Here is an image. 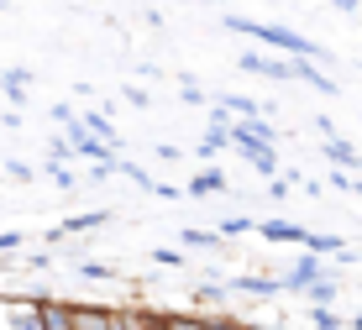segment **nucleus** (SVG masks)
Masks as SVG:
<instances>
[{"instance_id":"obj_1","label":"nucleus","mask_w":362,"mask_h":330,"mask_svg":"<svg viewBox=\"0 0 362 330\" xmlns=\"http://www.w3.org/2000/svg\"><path fill=\"white\" fill-rule=\"evenodd\" d=\"M226 32H242V37H257V42L279 47L289 58H320V47L310 37H299L294 27H268V21H247V16H226Z\"/></svg>"},{"instance_id":"obj_2","label":"nucleus","mask_w":362,"mask_h":330,"mask_svg":"<svg viewBox=\"0 0 362 330\" xmlns=\"http://www.w3.org/2000/svg\"><path fill=\"white\" fill-rule=\"evenodd\" d=\"M231 142H236V152H242L247 163H252L257 152H268L273 142H279V131H273L263 116H236L231 121Z\"/></svg>"},{"instance_id":"obj_3","label":"nucleus","mask_w":362,"mask_h":330,"mask_svg":"<svg viewBox=\"0 0 362 330\" xmlns=\"http://www.w3.org/2000/svg\"><path fill=\"white\" fill-rule=\"evenodd\" d=\"M0 330H42L37 299H0Z\"/></svg>"},{"instance_id":"obj_4","label":"nucleus","mask_w":362,"mask_h":330,"mask_svg":"<svg viewBox=\"0 0 362 330\" xmlns=\"http://www.w3.org/2000/svg\"><path fill=\"white\" fill-rule=\"evenodd\" d=\"M315 278H326V262H320V252L305 247V257L294 262V273H284V288H289V294H305Z\"/></svg>"},{"instance_id":"obj_5","label":"nucleus","mask_w":362,"mask_h":330,"mask_svg":"<svg viewBox=\"0 0 362 330\" xmlns=\"http://www.w3.org/2000/svg\"><path fill=\"white\" fill-rule=\"evenodd\" d=\"M236 69L263 73V79H294V63L289 58H268V53H242V58H236Z\"/></svg>"},{"instance_id":"obj_6","label":"nucleus","mask_w":362,"mask_h":330,"mask_svg":"<svg viewBox=\"0 0 362 330\" xmlns=\"http://www.w3.org/2000/svg\"><path fill=\"white\" fill-rule=\"evenodd\" d=\"M37 314H42V330H74V304L64 299H37Z\"/></svg>"},{"instance_id":"obj_7","label":"nucleus","mask_w":362,"mask_h":330,"mask_svg":"<svg viewBox=\"0 0 362 330\" xmlns=\"http://www.w3.org/2000/svg\"><path fill=\"white\" fill-rule=\"evenodd\" d=\"M116 310H100V304H74V330H110Z\"/></svg>"},{"instance_id":"obj_8","label":"nucleus","mask_w":362,"mask_h":330,"mask_svg":"<svg viewBox=\"0 0 362 330\" xmlns=\"http://www.w3.org/2000/svg\"><path fill=\"white\" fill-rule=\"evenodd\" d=\"M257 231H263V241H294V247H305V241H310L305 225L284 220V215H279V220H268V225H257Z\"/></svg>"},{"instance_id":"obj_9","label":"nucleus","mask_w":362,"mask_h":330,"mask_svg":"<svg viewBox=\"0 0 362 330\" xmlns=\"http://www.w3.org/2000/svg\"><path fill=\"white\" fill-rule=\"evenodd\" d=\"M231 294H284V278H252V273H247V278H231Z\"/></svg>"},{"instance_id":"obj_10","label":"nucleus","mask_w":362,"mask_h":330,"mask_svg":"<svg viewBox=\"0 0 362 330\" xmlns=\"http://www.w3.org/2000/svg\"><path fill=\"white\" fill-rule=\"evenodd\" d=\"M326 158L336 163V168H362V158H357V147H352V142H346V136H336V131L326 136Z\"/></svg>"},{"instance_id":"obj_11","label":"nucleus","mask_w":362,"mask_h":330,"mask_svg":"<svg viewBox=\"0 0 362 330\" xmlns=\"http://www.w3.org/2000/svg\"><path fill=\"white\" fill-rule=\"evenodd\" d=\"M294 79H299V84H310V90H320V95H336V84H331L310 58H299V63H294Z\"/></svg>"},{"instance_id":"obj_12","label":"nucleus","mask_w":362,"mask_h":330,"mask_svg":"<svg viewBox=\"0 0 362 330\" xmlns=\"http://www.w3.org/2000/svg\"><path fill=\"white\" fill-rule=\"evenodd\" d=\"M189 194H194V199H205V194H226V173H221V168H199V179L189 184Z\"/></svg>"},{"instance_id":"obj_13","label":"nucleus","mask_w":362,"mask_h":330,"mask_svg":"<svg viewBox=\"0 0 362 330\" xmlns=\"http://www.w3.org/2000/svg\"><path fill=\"white\" fill-rule=\"evenodd\" d=\"M0 84H6V95L16 100V105H27V84H32V69H6V73H0Z\"/></svg>"},{"instance_id":"obj_14","label":"nucleus","mask_w":362,"mask_h":330,"mask_svg":"<svg viewBox=\"0 0 362 330\" xmlns=\"http://www.w3.org/2000/svg\"><path fill=\"white\" fill-rule=\"evenodd\" d=\"M153 330H210V320H199V314H153Z\"/></svg>"},{"instance_id":"obj_15","label":"nucleus","mask_w":362,"mask_h":330,"mask_svg":"<svg viewBox=\"0 0 362 330\" xmlns=\"http://www.w3.org/2000/svg\"><path fill=\"white\" fill-rule=\"evenodd\" d=\"M105 220H110V210H84V215H74V220H64V236H79V231L105 225Z\"/></svg>"},{"instance_id":"obj_16","label":"nucleus","mask_w":362,"mask_h":330,"mask_svg":"<svg viewBox=\"0 0 362 330\" xmlns=\"http://www.w3.org/2000/svg\"><path fill=\"white\" fill-rule=\"evenodd\" d=\"M221 241H226L221 231H194V225H184V247H189V252H199V247H205V252H216Z\"/></svg>"},{"instance_id":"obj_17","label":"nucleus","mask_w":362,"mask_h":330,"mask_svg":"<svg viewBox=\"0 0 362 330\" xmlns=\"http://www.w3.org/2000/svg\"><path fill=\"white\" fill-rule=\"evenodd\" d=\"M221 105H226L231 110V116H263V100H247V95H226V100H221Z\"/></svg>"},{"instance_id":"obj_18","label":"nucleus","mask_w":362,"mask_h":330,"mask_svg":"<svg viewBox=\"0 0 362 330\" xmlns=\"http://www.w3.org/2000/svg\"><path fill=\"white\" fill-rule=\"evenodd\" d=\"M305 247H310V252H320V257H341L346 241H341V236H310Z\"/></svg>"},{"instance_id":"obj_19","label":"nucleus","mask_w":362,"mask_h":330,"mask_svg":"<svg viewBox=\"0 0 362 330\" xmlns=\"http://www.w3.org/2000/svg\"><path fill=\"white\" fill-rule=\"evenodd\" d=\"M305 294H310V304H331V299H336V278H331V273H326V278H315Z\"/></svg>"},{"instance_id":"obj_20","label":"nucleus","mask_w":362,"mask_h":330,"mask_svg":"<svg viewBox=\"0 0 362 330\" xmlns=\"http://www.w3.org/2000/svg\"><path fill=\"white\" fill-rule=\"evenodd\" d=\"M84 126H90V131H100V136H105L110 147H121V142H116V126H110V116H100V110H90V116H84Z\"/></svg>"},{"instance_id":"obj_21","label":"nucleus","mask_w":362,"mask_h":330,"mask_svg":"<svg viewBox=\"0 0 362 330\" xmlns=\"http://www.w3.org/2000/svg\"><path fill=\"white\" fill-rule=\"evenodd\" d=\"M310 330H341V320L331 314V304H315V310H310Z\"/></svg>"},{"instance_id":"obj_22","label":"nucleus","mask_w":362,"mask_h":330,"mask_svg":"<svg viewBox=\"0 0 362 330\" xmlns=\"http://www.w3.org/2000/svg\"><path fill=\"white\" fill-rule=\"evenodd\" d=\"M74 273H79V278H90V283H105V278H116V268H105V262H79Z\"/></svg>"},{"instance_id":"obj_23","label":"nucleus","mask_w":362,"mask_h":330,"mask_svg":"<svg viewBox=\"0 0 362 330\" xmlns=\"http://www.w3.org/2000/svg\"><path fill=\"white\" fill-rule=\"evenodd\" d=\"M252 168L263 173V179H273V173H279V152H273V147H268V152H257V158H252Z\"/></svg>"},{"instance_id":"obj_24","label":"nucleus","mask_w":362,"mask_h":330,"mask_svg":"<svg viewBox=\"0 0 362 330\" xmlns=\"http://www.w3.org/2000/svg\"><path fill=\"white\" fill-rule=\"evenodd\" d=\"M242 231H257L252 220H242V215H231V220H221V236H242Z\"/></svg>"},{"instance_id":"obj_25","label":"nucleus","mask_w":362,"mask_h":330,"mask_svg":"<svg viewBox=\"0 0 362 330\" xmlns=\"http://www.w3.org/2000/svg\"><path fill=\"white\" fill-rule=\"evenodd\" d=\"M221 294H226L221 283H199V288H194V299H199V304H221Z\"/></svg>"},{"instance_id":"obj_26","label":"nucleus","mask_w":362,"mask_h":330,"mask_svg":"<svg viewBox=\"0 0 362 330\" xmlns=\"http://www.w3.org/2000/svg\"><path fill=\"white\" fill-rule=\"evenodd\" d=\"M331 189H346V194H357V179L341 168V173H331Z\"/></svg>"},{"instance_id":"obj_27","label":"nucleus","mask_w":362,"mask_h":330,"mask_svg":"<svg viewBox=\"0 0 362 330\" xmlns=\"http://www.w3.org/2000/svg\"><path fill=\"white\" fill-rule=\"evenodd\" d=\"M184 105H205V95H199L194 79H184Z\"/></svg>"},{"instance_id":"obj_28","label":"nucleus","mask_w":362,"mask_h":330,"mask_svg":"<svg viewBox=\"0 0 362 330\" xmlns=\"http://www.w3.org/2000/svg\"><path fill=\"white\" fill-rule=\"evenodd\" d=\"M153 262H163V268H179L184 257H179V252H163V247H158V252H153Z\"/></svg>"},{"instance_id":"obj_29","label":"nucleus","mask_w":362,"mask_h":330,"mask_svg":"<svg viewBox=\"0 0 362 330\" xmlns=\"http://www.w3.org/2000/svg\"><path fill=\"white\" fill-rule=\"evenodd\" d=\"M11 247H21V231H0V252H11Z\"/></svg>"},{"instance_id":"obj_30","label":"nucleus","mask_w":362,"mask_h":330,"mask_svg":"<svg viewBox=\"0 0 362 330\" xmlns=\"http://www.w3.org/2000/svg\"><path fill=\"white\" fill-rule=\"evenodd\" d=\"M210 330H252V325H242V320H210Z\"/></svg>"},{"instance_id":"obj_31","label":"nucleus","mask_w":362,"mask_h":330,"mask_svg":"<svg viewBox=\"0 0 362 330\" xmlns=\"http://www.w3.org/2000/svg\"><path fill=\"white\" fill-rule=\"evenodd\" d=\"M362 6V0H336V11H357Z\"/></svg>"},{"instance_id":"obj_32","label":"nucleus","mask_w":362,"mask_h":330,"mask_svg":"<svg viewBox=\"0 0 362 330\" xmlns=\"http://www.w3.org/2000/svg\"><path fill=\"white\" fill-rule=\"evenodd\" d=\"M0 6H6V0H0Z\"/></svg>"}]
</instances>
